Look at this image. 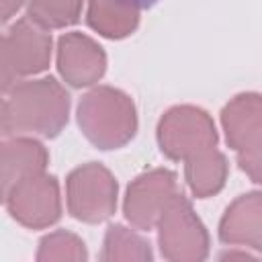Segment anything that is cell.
<instances>
[{
    "mask_svg": "<svg viewBox=\"0 0 262 262\" xmlns=\"http://www.w3.org/2000/svg\"><path fill=\"white\" fill-rule=\"evenodd\" d=\"M108 186H117V184L113 182L111 174L104 168H100L96 164H90V166H84V168L76 170L70 176V196H76V194H88V196L70 203L72 215L76 219L90 221V223L106 219L113 213L115 203L104 201V199L94 196V194H96V190H102V188H108Z\"/></svg>",
    "mask_w": 262,
    "mask_h": 262,
    "instance_id": "cell-1",
    "label": "cell"
},
{
    "mask_svg": "<svg viewBox=\"0 0 262 262\" xmlns=\"http://www.w3.org/2000/svg\"><path fill=\"white\" fill-rule=\"evenodd\" d=\"M123 2L135 6V8H149V6H154L158 0H123Z\"/></svg>",
    "mask_w": 262,
    "mask_h": 262,
    "instance_id": "cell-2",
    "label": "cell"
}]
</instances>
